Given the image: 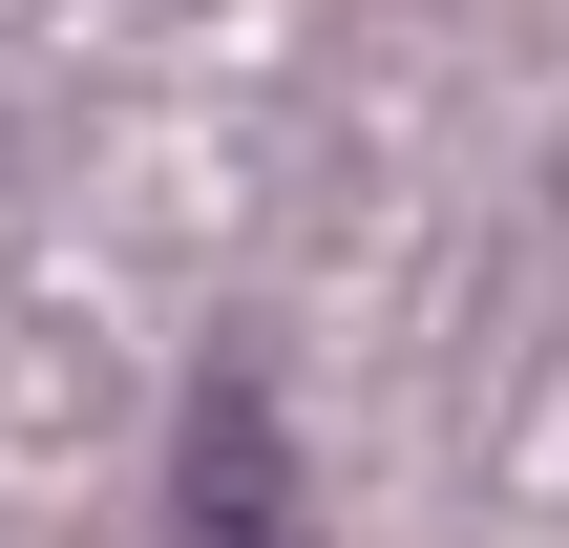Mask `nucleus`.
Here are the masks:
<instances>
[{"label":"nucleus","mask_w":569,"mask_h":548,"mask_svg":"<svg viewBox=\"0 0 569 548\" xmlns=\"http://www.w3.org/2000/svg\"><path fill=\"white\" fill-rule=\"evenodd\" d=\"M169 548H317V486H296V444H274V380H253V359H211V380H190Z\"/></svg>","instance_id":"obj_1"}]
</instances>
